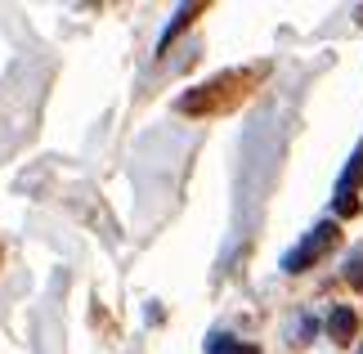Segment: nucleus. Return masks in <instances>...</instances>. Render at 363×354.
<instances>
[{
	"mask_svg": "<svg viewBox=\"0 0 363 354\" xmlns=\"http://www.w3.org/2000/svg\"><path fill=\"white\" fill-rule=\"evenodd\" d=\"M332 243H337V224H318V229L310 233V238H305V243L296 247V251H287V256H283V269H287V274H301V269H310L318 256H323V251L332 247Z\"/></svg>",
	"mask_w": 363,
	"mask_h": 354,
	"instance_id": "1",
	"label": "nucleus"
},
{
	"mask_svg": "<svg viewBox=\"0 0 363 354\" xmlns=\"http://www.w3.org/2000/svg\"><path fill=\"white\" fill-rule=\"evenodd\" d=\"M328 332H332V341L350 345V336H354V314H350V305H337V309H332V319H328Z\"/></svg>",
	"mask_w": 363,
	"mask_h": 354,
	"instance_id": "2",
	"label": "nucleus"
},
{
	"mask_svg": "<svg viewBox=\"0 0 363 354\" xmlns=\"http://www.w3.org/2000/svg\"><path fill=\"white\" fill-rule=\"evenodd\" d=\"M193 13H198V5H184V9H179V13H175V23H171V27H166V36H162V50H166V45H171V36H175V32H179V27H184V23L193 18Z\"/></svg>",
	"mask_w": 363,
	"mask_h": 354,
	"instance_id": "3",
	"label": "nucleus"
},
{
	"mask_svg": "<svg viewBox=\"0 0 363 354\" xmlns=\"http://www.w3.org/2000/svg\"><path fill=\"white\" fill-rule=\"evenodd\" d=\"M345 274H350V278H354V282H359V287H363V260H354V265H350V269H345Z\"/></svg>",
	"mask_w": 363,
	"mask_h": 354,
	"instance_id": "4",
	"label": "nucleus"
}]
</instances>
